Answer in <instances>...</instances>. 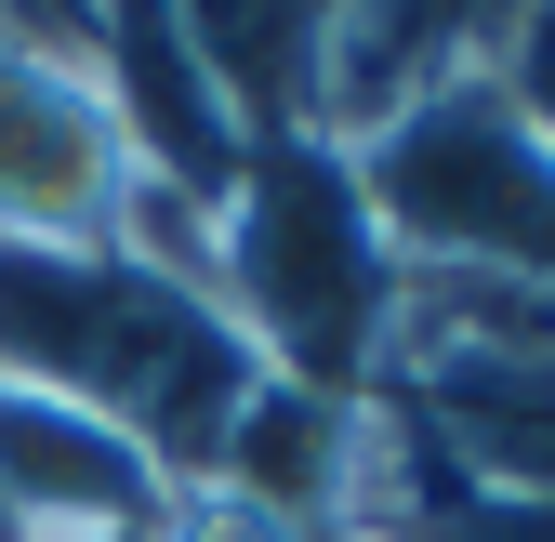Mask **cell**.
Returning a JSON list of instances; mask_svg holds the SVG:
<instances>
[{"mask_svg":"<svg viewBox=\"0 0 555 542\" xmlns=\"http://www.w3.org/2000/svg\"><path fill=\"white\" fill-rule=\"evenodd\" d=\"M318 542H358V529H318Z\"/></svg>","mask_w":555,"mask_h":542,"instance_id":"cell-12","label":"cell"},{"mask_svg":"<svg viewBox=\"0 0 555 542\" xmlns=\"http://www.w3.org/2000/svg\"><path fill=\"white\" fill-rule=\"evenodd\" d=\"M251 345L225 305H198L119 251H0V384L80 397L119 437L159 450V477H212V450L251 397Z\"/></svg>","mask_w":555,"mask_h":542,"instance_id":"cell-1","label":"cell"},{"mask_svg":"<svg viewBox=\"0 0 555 542\" xmlns=\"http://www.w3.org/2000/svg\"><path fill=\"white\" fill-rule=\"evenodd\" d=\"M490 93L555 146V0H529V14H516V40H503V66H490Z\"/></svg>","mask_w":555,"mask_h":542,"instance_id":"cell-9","label":"cell"},{"mask_svg":"<svg viewBox=\"0 0 555 542\" xmlns=\"http://www.w3.org/2000/svg\"><path fill=\"white\" fill-rule=\"evenodd\" d=\"M331 14L344 0H159V27L185 40V66L212 80V106L251 132H318V80H331Z\"/></svg>","mask_w":555,"mask_h":542,"instance_id":"cell-7","label":"cell"},{"mask_svg":"<svg viewBox=\"0 0 555 542\" xmlns=\"http://www.w3.org/2000/svg\"><path fill=\"white\" fill-rule=\"evenodd\" d=\"M0 542H27V529H14V503H0Z\"/></svg>","mask_w":555,"mask_h":542,"instance_id":"cell-11","label":"cell"},{"mask_svg":"<svg viewBox=\"0 0 555 542\" xmlns=\"http://www.w3.org/2000/svg\"><path fill=\"white\" fill-rule=\"evenodd\" d=\"M529 0H344L331 14V80H318V146H358L437 80H490Z\"/></svg>","mask_w":555,"mask_h":542,"instance_id":"cell-6","label":"cell"},{"mask_svg":"<svg viewBox=\"0 0 555 542\" xmlns=\"http://www.w3.org/2000/svg\"><path fill=\"white\" fill-rule=\"evenodd\" d=\"M0 503H14L27 542H146L172 516V477L146 437H119L80 397L0 384Z\"/></svg>","mask_w":555,"mask_h":542,"instance_id":"cell-5","label":"cell"},{"mask_svg":"<svg viewBox=\"0 0 555 542\" xmlns=\"http://www.w3.org/2000/svg\"><path fill=\"white\" fill-rule=\"evenodd\" d=\"M212 490H238L251 516H278L292 542L344 529V490H358V397H318L292 371H251L238 424L212 450Z\"/></svg>","mask_w":555,"mask_h":542,"instance_id":"cell-8","label":"cell"},{"mask_svg":"<svg viewBox=\"0 0 555 542\" xmlns=\"http://www.w3.org/2000/svg\"><path fill=\"white\" fill-rule=\"evenodd\" d=\"M146 542H292V529L251 516V503H238V490H212V477H185V490H172V516H159Z\"/></svg>","mask_w":555,"mask_h":542,"instance_id":"cell-10","label":"cell"},{"mask_svg":"<svg viewBox=\"0 0 555 542\" xmlns=\"http://www.w3.org/2000/svg\"><path fill=\"white\" fill-rule=\"evenodd\" d=\"M132 132L93 40L66 27H0V251H119L132 198Z\"/></svg>","mask_w":555,"mask_h":542,"instance_id":"cell-4","label":"cell"},{"mask_svg":"<svg viewBox=\"0 0 555 542\" xmlns=\"http://www.w3.org/2000/svg\"><path fill=\"white\" fill-rule=\"evenodd\" d=\"M212 305L238 318V345L264 371H292L318 397H371L397 345V251L371 225L344 146L318 132H264L225 198V251H212Z\"/></svg>","mask_w":555,"mask_h":542,"instance_id":"cell-2","label":"cell"},{"mask_svg":"<svg viewBox=\"0 0 555 542\" xmlns=\"http://www.w3.org/2000/svg\"><path fill=\"white\" fill-rule=\"evenodd\" d=\"M344 172H358L397 279L437 264V279H529V292H555V146L490 80L410 93L397 119H371L344 146Z\"/></svg>","mask_w":555,"mask_h":542,"instance_id":"cell-3","label":"cell"}]
</instances>
